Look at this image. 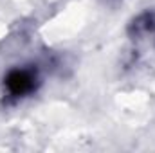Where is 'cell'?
Here are the masks:
<instances>
[{"label":"cell","instance_id":"cell-2","mask_svg":"<svg viewBox=\"0 0 155 153\" xmlns=\"http://www.w3.org/2000/svg\"><path fill=\"white\" fill-rule=\"evenodd\" d=\"M153 22H155V18L152 15H143V16H139V18L134 22L132 29L135 31V34H143V33L153 29Z\"/></svg>","mask_w":155,"mask_h":153},{"label":"cell","instance_id":"cell-1","mask_svg":"<svg viewBox=\"0 0 155 153\" xmlns=\"http://www.w3.org/2000/svg\"><path fill=\"white\" fill-rule=\"evenodd\" d=\"M4 85L11 96L20 97V96L31 94L36 88V74L33 70H27V69H16L5 76Z\"/></svg>","mask_w":155,"mask_h":153}]
</instances>
